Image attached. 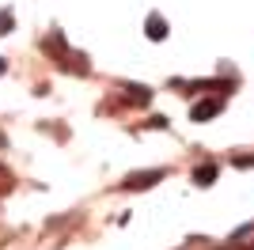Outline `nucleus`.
Segmentation results:
<instances>
[{"label": "nucleus", "mask_w": 254, "mask_h": 250, "mask_svg": "<svg viewBox=\"0 0 254 250\" xmlns=\"http://www.w3.org/2000/svg\"><path fill=\"white\" fill-rule=\"evenodd\" d=\"M163 175H167V171H159V167L156 171H137V175L126 178V189H148V186H156Z\"/></svg>", "instance_id": "nucleus-1"}, {"label": "nucleus", "mask_w": 254, "mask_h": 250, "mask_svg": "<svg viewBox=\"0 0 254 250\" xmlns=\"http://www.w3.org/2000/svg\"><path fill=\"white\" fill-rule=\"evenodd\" d=\"M220 110H224V99H205V103H193L190 118L193 122H209V118H216Z\"/></svg>", "instance_id": "nucleus-2"}, {"label": "nucleus", "mask_w": 254, "mask_h": 250, "mask_svg": "<svg viewBox=\"0 0 254 250\" xmlns=\"http://www.w3.org/2000/svg\"><path fill=\"white\" fill-rule=\"evenodd\" d=\"M144 34H148L152 42H163V38H167V23H163V15L152 11L148 19H144Z\"/></svg>", "instance_id": "nucleus-3"}, {"label": "nucleus", "mask_w": 254, "mask_h": 250, "mask_svg": "<svg viewBox=\"0 0 254 250\" xmlns=\"http://www.w3.org/2000/svg\"><path fill=\"white\" fill-rule=\"evenodd\" d=\"M193 182H197V186H212V182H216V163H201L193 171Z\"/></svg>", "instance_id": "nucleus-4"}, {"label": "nucleus", "mask_w": 254, "mask_h": 250, "mask_svg": "<svg viewBox=\"0 0 254 250\" xmlns=\"http://www.w3.org/2000/svg\"><path fill=\"white\" fill-rule=\"evenodd\" d=\"M126 91H129V99H133V103H144V106L152 103V87H140V83H129Z\"/></svg>", "instance_id": "nucleus-5"}, {"label": "nucleus", "mask_w": 254, "mask_h": 250, "mask_svg": "<svg viewBox=\"0 0 254 250\" xmlns=\"http://www.w3.org/2000/svg\"><path fill=\"white\" fill-rule=\"evenodd\" d=\"M11 27H15V15H11V8H0V34H11Z\"/></svg>", "instance_id": "nucleus-6"}, {"label": "nucleus", "mask_w": 254, "mask_h": 250, "mask_svg": "<svg viewBox=\"0 0 254 250\" xmlns=\"http://www.w3.org/2000/svg\"><path fill=\"white\" fill-rule=\"evenodd\" d=\"M235 167H254V156H239V159H235Z\"/></svg>", "instance_id": "nucleus-7"}, {"label": "nucleus", "mask_w": 254, "mask_h": 250, "mask_svg": "<svg viewBox=\"0 0 254 250\" xmlns=\"http://www.w3.org/2000/svg\"><path fill=\"white\" fill-rule=\"evenodd\" d=\"M4 68H8V64H4V57H0V76H4Z\"/></svg>", "instance_id": "nucleus-8"}]
</instances>
